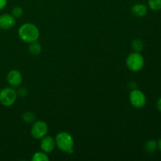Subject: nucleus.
Returning <instances> with one entry per match:
<instances>
[{"label":"nucleus","mask_w":161,"mask_h":161,"mask_svg":"<svg viewBox=\"0 0 161 161\" xmlns=\"http://www.w3.org/2000/svg\"><path fill=\"white\" fill-rule=\"evenodd\" d=\"M17 35L22 42L28 44L39 39L40 31L35 24L25 22L18 28Z\"/></svg>","instance_id":"1"},{"label":"nucleus","mask_w":161,"mask_h":161,"mask_svg":"<svg viewBox=\"0 0 161 161\" xmlns=\"http://www.w3.org/2000/svg\"><path fill=\"white\" fill-rule=\"evenodd\" d=\"M56 147L63 153L71 154L74 152L75 141L70 133L67 131H60L55 136Z\"/></svg>","instance_id":"2"},{"label":"nucleus","mask_w":161,"mask_h":161,"mask_svg":"<svg viewBox=\"0 0 161 161\" xmlns=\"http://www.w3.org/2000/svg\"><path fill=\"white\" fill-rule=\"evenodd\" d=\"M126 65L130 72H140L145 65V58L141 52L133 51L129 53L126 58Z\"/></svg>","instance_id":"3"},{"label":"nucleus","mask_w":161,"mask_h":161,"mask_svg":"<svg viewBox=\"0 0 161 161\" xmlns=\"http://www.w3.org/2000/svg\"><path fill=\"white\" fill-rule=\"evenodd\" d=\"M17 91L15 88L6 86L0 91V104L4 107H10L17 100Z\"/></svg>","instance_id":"4"},{"label":"nucleus","mask_w":161,"mask_h":161,"mask_svg":"<svg viewBox=\"0 0 161 161\" xmlns=\"http://www.w3.org/2000/svg\"><path fill=\"white\" fill-rule=\"evenodd\" d=\"M48 124L46 121L42 120V119L35 120L31 124V130H30L31 137L36 140H40L44 136L48 135Z\"/></svg>","instance_id":"5"},{"label":"nucleus","mask_w":161,"mask_h":161,"mask_svg":"<svg viewBox=\"0 0 161 161\" xmlns=\"http://www.w3.org/2000/svg\"><path fill=\"white\" fill-rule=\"evenodd\" d=\"M129 102L132 107L137 109H140L146 106L147 100L144 92L138 88H135L131 90L129 94Z\"/></svg>","instance_id":"6"},{"label":"nucleus","mask_w":161,"mask_h":161,"mask_svg":"<svg viewBox=\"0 0 161 161\" xmlns=\"http://www.w3.org/2000/svg\"><path fill=\"white\" fill-rule=\"evenodd\" d=\"M6 81L9 86L17 89L23 83V75L17 69H12L6 75Z\"/></svg>","instance_id":"7"},{"label":"nucleus","mask_w":161,"mask_h":161,"mask_svg":"<svg viewBox=\"0 0 161 161\" xmlns=\"http://www.w3.org/2000/svg\"><path fill=\"white\" fill-rule=\"evenodd\" d=\"M40 142H39V148L40 150L47 153H50L53 152L56 148V142H55V138L50 135H47L43 138H41Z\"/></svg>","instance_id":"8"},{"label":"nucleus","mask_w":161,"mask_h":161,"mask_svg":"<svg viewBox=\"0 0 161 161\" xmlns=\"http://www.w3.org/2000/svg\"><path fill=\"white\" fill-rule=\"evenodd\" d=\"M17 19L11 14H3L0 15V29L9 30L16 25Z\"/></svg>","instance_id":"9"},{"label":"nucleus","mask_w":161,"mask_h":161,"mask_svg":"<svg viewBox=\"0 0 161 161\" xmlns=\"http://www.w3.org/2000/svg\"><path fill=\"white\" fill-rule=\"evenodd\" d=\"M130 12L135 17H144L148 13V6L143 3H136L131 7Z\"/></svg>","instance_id":"10"},{"label":"nucleus","mask_w":161,"mask_h":161,"mask_svg":"<svg viewBox=\"0 0 161 161\" xmlns=\"http://www.w3.org/2000/svg\"><path fill=\"white\" fill-rule=\"evenodd\" d=\"M42 51V47L40 42L37 41L28 43V52L33 56H38Z\"/></svg>","instance_id":"11"},{"label":"nucleus","mask_w":161,"mask_h":161,"mask_svg":"<svg viewBox=\"0 0 161 161\" xmlns=\"http://www.w3.org/2000/svg\"><path fill=\"white\" fill-rule=\"evenodd\" d=\"M143 149L148 153H153L157 149V141L154 139H149L145 142Z\"/></svg>","instance_id":"12"},{"label":"nucleus","mask_w":161,"mask_h":161,"mask_svg":"<svg viewBox=\"0 0 161 161\" xmlns=\"http://www.w3.org/2000/svg\"><path fill=\"white\" fill-rule=\"evenodd\" d=\"M31 160L32 161H48L50 160L48 153L43 152V151H37L31 157Z\"/></svg>","instance_id":"13"},{"label":"nucleus","mask_w":161,"mask_h":161,"mask_svg":"<svg viewBox=\"0 0 161 161\" xmlns=\"http://www.w3.org/2000/svg\"><path fill=\"white\" fill-rule=\"evenodd\" d=\"M21 119L26 124H32L36 120V115L32 112L27 111L22 114Z\"/></svg>","instance_id":"14"},{"label":"nucleus","mask_w":161,"mask_h":161,"mask_svg":"<svg viewBox=\"0 0 161 161\" xmlns=\"http://www.w3.org/2000/svg\"><path fill=\"white\" fill-rule=\"evenodd\" d=\"M131 47L134 51L142 52V50L144 49V42L142 39H135L132 41Z\"/></svg>","instance_id":"15"},{"label":"nucleus","mask_w":161,"mask_h":161,"mask_svg":"<svg viewBox=\"0 0 161 161\" xmlns=\"http://www.w3.org/2000/svg\"><path fill=\"white\" fill-rule=\"evenodd\" d=\"M147 6L153 11L160 10L161 0H148Z\"/></svg>","instance_id":"16"},{"label":"nucleus","mask_w":161,"mask_h":161,"mask_svg":"<svg viewBox=\"0 0 161 161\" xmlns=\"http://www.w3.org/2000/svg\"><path fill=\"white\" fill-rule=\"evenodd\" d=\"M24 14V10L20 6H14L11 10V14L15 17L16 19H18L22 17Z\"/></svg>","instance_id":"17"},{"label":"nucleus","mask_w":161,"mask_h":161,"mask_svg":"<svg viewBox=\"0 0 161 161\" xmlns=\"http://www.w3.org/2000/svg\"><path fill=\"white\" fill-rule=\"evenodd\" d=\"M17 89V90H16V91H17V94L18 97H25L27 95H28V91L25 86H21V85H20V86H18Z\"/></svg>","instance_id":"18"},{"label":"nucleus","mask_w":161,"mask_h":161,"mask_svg":"<svg viewBox=\"0 0 161 161\" xmlns=\"http://www.w3.org/2000/svg\"><path fill=\"white\" fill-rule=\"evenodd\" d=\"M7 6V0H0V10H3Z\"/></svg>","instance_id":"19"},{"label":"nucleus","mask_w":161,"mask_h":161,"mask_svg":"<svg viewBox=\"0 0 161 161\" xmlns=\"http://www.w3.org/2000/svg\"><path fill=\"white\" fill-rule=\"evenodd\" d=\"M157 108H158L159 111H160L161 113V97L158 99V100H157Z\"/></svg>","instance_id":"20"},{"label":"nucleus","mask_w":161,"mask_h":161,"mask_svg":"<svg viewBox=\"0 0 161 161\" xmlns=\"http://www.w3.org/2000/svg\"><path fill=\"white\" fill-rule=\"evenodd\" d=\"M157 149H159L161 152V138L157 141Z\"/></svg>","instance_id":"21"}]
</instances>
